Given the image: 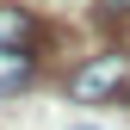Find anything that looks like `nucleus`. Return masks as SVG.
<instances>
[{
    "label": "nucleus",
    "instance_id": "nucleus-1",
    "mask_svg": "<svg viewBox=\"0 0 130 130\" xmlns=\"http://www.w3.org/2000/svg\"><path fill=\"white\" fill-rule=\"evenodd\" d=\"M68 99H80V105H105V99L130 105V50L87 56V62L68 74Z\"/></svg>",
    "mask_w": 130,
    "mask_h": 130
},
{
    "label": "nucleus",
    "instance_id": "nucleus-2",
    "mask_svg": "<svg viewBox=\"0 0 130 130\" xmlns=\"http://www.w3.org/2000/svg\"><path fill=\"white\" fill-rule=\"evenodd\" d=\"M0 43H6V50H37V43H43V25L31 19L25 6H0Z\"/></svg>",
    "mask_w": 130,
    "mask_h": 130
},
{
    "label": "nucleus",
    "instance_id": "nucleus-3",
    "mask_svg": "<svg viewBox=\"0 0 130 130\" xmlns=\"http://www.w3.org/2000/svg\"><path fill=\"white\" fill-rule=\"evenodd\" d=\"M31 74H37V50H6V43H0V99L19 93Z\"/></svg>",
    "mask_w": 130,
    "mask_h": 130
},
{
    "label": "nucleus",
    "instance_id": "nucleus-4",
    "mask_svg": "<svg viewBox=\"0 0 130 130\" xmlns=\"http://www.w3.org/2000/svg\"><path fill=\"white\" fill-rule=\"evenodd\" d=\"M93 19H99V31H124L130 37V0H99Z\"/></svg>",
    "mask_w": 130,
    "mask_h": 130
},
{
    "label": "nucleus",
    "instance_id": "nucleus-5",
    "mask_svg": "<svg viewBox=\"0 0 130 130\" xmlns=\"http://www.w3.org/2000/svg\"><path fill=\"white\" fill-rule=\"evenodd\" d=\"M80 130H87V124H80Z\"/></svg>",
    "mask_w": 130,
    "mask_h": 130
}]
</instances>
